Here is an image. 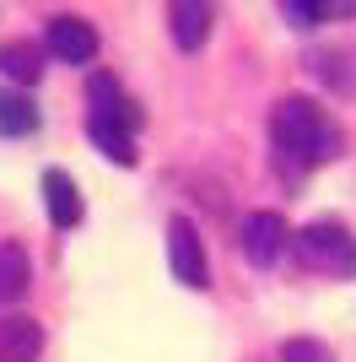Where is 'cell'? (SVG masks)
Returning a JSON list of instances; mask_svg holds the SVG:
<instances>
[{"instance_id": "cell-8", "label": "cell", "mask_w": 356, "mask_h": 362, "mask_svg": "<svg viewBox=\"0 0 356 362\" xmlns=\"http://www.w3.org/2000/svg\"><path fill=\"white\" fill-rule=\"evenodd\" d=\"M32 287V259L16 238H0V308H11L16 298H28Z\"/></svg>"}, {"instance_id": "cell-13", "label": "cell", "mask_w": 356, "mask_h": 362, "mask_svg": "<svg viewBox=\"0 0 356 362\" xmlns=\"http://www.w3.org/2000/svg\"><path fill=\"white\" fill-rule=\"evenodd\" d=\"M38 130V108H32L28 92L0 87V136H32Z\"/></svg>"}, {"instance_id": "cell-9", "label": "cell", "mask_w": 356, "mask_h": 362, "mask_svg": "<svg viewBox=\"0 0 356 362\" xmlns=\"http://www.w3.org/2000/svg\"><path fill=\"white\" fill-rule=\"evenodd\" d=\"M44 200H49L54 227H76L81 222V189H76V179L65 173V168H49L44 173Z\"/></svg>"}, {"instance_id": "cell-14", "label": "cell", "mask_w": 356, "mask_h": 362, "mask_svg": "<svg viewBox=\"0 0 356 362\" xmlns=\"http://www.w3.org/2000/svg\"><path fill=\"white\" fill-rule=\"evenodd\" d=\"M275 362H335V357H329L324 341H313V335H297V341H281Z\"/></svg>"}, {"instance_id": "cell-2", "label": "cell", "mask_w": 356, "mask_h": 362, "mask_svg": "<svg viewBox=\"0 0 356 362\" xmlns=\"http://www.w3.org/2000/svg\"><path fill=\"white\" fill-rule=\"evenodd\" d=\"M297 259L319 276H356V238L345 222H308L297 233Z\"/></svg>"}, {"instance_id": "cell-12", "label": "cell", "mask_w": 356, "mask_h": 362, "mask_svg": "<svg viewBox=\"0 0 356 362\" xmlns=\"http://www.w3.org/2000/svg\"><path fill=\"white\" fill-rule=\"evenodd\" d=\"M0 71L11 76V81H38V76H44V49L38 44H28V38H6V44H0Z\"/></svg>"}, {"instance_id": "cell-5", "label": "cell", "mask_w": 356, "mask_h": 362, "mask_svg": "<svg viewBox=\"0 0 356 362\" xmlns=\"http://www.w3.org/2000/svg\"><path fill=\"white\" fill-rule=\"evenodd\" d=\"M44 49L65 65H92L97 60V33H92L87 16H54L44 33Z\"/></svg>"}, {"instance_id": "cell-10", "label": "cell", "mask_w": 356, "mask_h": 362, "mask_svg": "<svg viewBox=\"0 0 356 362\" xmlns=\"http://www.w3.org/2000/svg\"><path fill=\"white\" fill-rule=\"evenodd\" d=\"M167 28H173V44L178 49H200L210 38V6H194V0H178V6H167Z\"/></svg>"}, {"instance_id": "cell-3", "label": "cell", "mask_w": 356, "mask_h": 362, "mask_svg": "<svg viewBox=\"0 0 356 362\" xmlns=\"http://www.w3.org/2000/svg\"><path fill=\"white\" fill-rule=\"evenodd\" d=\"M292 243H297V233H286V216H275V211H249L237 222V255L249 259L254 271L281 265Z\"/></svg>"}, {"instance_id": "cell-7", "label": "cell", "mask_w": 356, "mask_h": 362, "mask_svg": "<svg viewBox=\"0 0 356 362\" xmlns=\"http://www.w3.org/2000/svg\"><path fill=\"white\" fill-rule=\"evenodd\" d=\"M38 351H44V325L38 319H22V314L0 319V362H38Z\"/></svg>"}, {"instance_id": "cell-4", "label": "cell", "mask_w": 356, "mask_h": 362, "mask_svg": "<svg viewBox=\"0 0 356 362\" xmlns=\"http://www.w3.org/2000/svg\"><path fill=\"white\" fill-rule=\"evenodd\" d=\"M167 265L184 287H210V265H206V243H200V227L189 216H173L167 222Z\"/></svg>"}, {"instance_id": "cell-11", "label": "cell", "mask_w": 356, "mask_h": 362, "mask_svg": "<svg viewBox=\"0 0 356 362\" xmlns=\"http://www.w3.org/2000/svg\"><path fill=\"white\" fill-rule=\"evenodd\" d=\"M87 136H92V146L103 151V157H114L119 168H130V163H135V130H124V124L103 119V114H92V119H87Z\"/></svg>"}, {"instance_id": "cell-6", "label": "cell", "mask_w": 356, "mask_h": 362, "mask_svg": "<svg viewBox=\"0 0 356 362\" xmlns=\"http://www.w3.org/2000/svg\"><path fill=\"white\" fill-rule=\"evenodd\" d=\"M87 98H92V114H103V119L124 124V130H141V103H135L130 92L119 87L114 76H92Z\"/></svg>"}, {"instance_id": "cell-1", "label": "cell", "mask_w": 356, "mask_h": 362, "mask_svg": "<svg viewBox=\"0 0 356 362\" xmlns=\"http://www.w3.org/2000/svg\"><path fill=\"white\" fill-rule=\"evenodd\" d=\"M270 136H275V151H281V168H292V179L302 168L335 163L345 146L340 124L329 119L313 98H281L270 108Z\"/></svg>"}]
</instances>
